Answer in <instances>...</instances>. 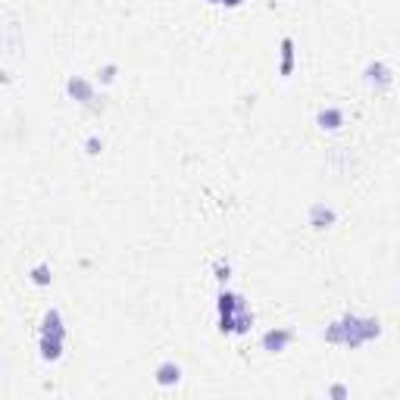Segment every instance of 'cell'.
<instances>
[{
	"mask_svg": "<svg viewBox=\"0 0 400 400\" xmlns=\"http://www.w3.org/2000/svg\"><path fill=\"white\" fill-rule=\"evenodd\" d=\"M116 78H119V66L116 63H106V66H100L97 69V85H103V88L106 85H113Z\"/></svg>",
	"mask_w": 400,
	"mask_h": 400,
	"instance_id": "14",
	"label": "cell"
},
{
	"mask_svg": "<svg viewBox=\"0 0 400 400\" xmlns=\"http://www.w3.org/2000/svg\"><path fill=\"white\" fill-rule=\"evenodd\" d=\"M38 338H63V341H66V322H63V313H59L57 306L44 313L41 329H38Z\"/></svg>",
	"mask_w": 400,
	"mask_h": 400,
	"instance_id": "7",
	"label": "cell"
},
{
	"mask_svg": "<svg viewBox=\"0 0 400 400\" xmlns=\"http://www.w3.org/2000/svg\"><path fill=\"white\" fill-rule=\"evenodd\" d=\"M329 397L344 400V397H350V388H348V385H331V388H329Z\"/></svg>",
	"mask_w": 400,
	"mask_h": 400,
	"instance_id": "17",
	"label": "cell"
},
{
	"mask_svg": "<svg viewBox=\"0 0 400 400\" xmlns=\"http://www.w3.org/2000/svg\"><path fill=\"white\" fill-rule=\"evenodd\" d=\"M363 82H366V88L376 91V94H388V91L394 88V69H391L385 59H372L363 69Z\"/></svg>",
	"mask_w": 400,
	"mask_h": 400,
	"instance_id": "4",
	"label": "cell"
},
{
	"mask_svg": "<svg viewBox=\"0 0 400 400\" xmlns=\"http://www.w3.org/2000/svg\"><path fill=\"white\" fill-rule=\"evenodd\" d=\"M397 297H400V285H397Z\"/></svg>",
	"mask_w": 400,
	"mask_h": 400,
	"instance_id": "19",
	"label": "cell"
},
{
	"mask_svg": "<svg viewBox=\"0 0 400 400\" xmlns=\"http://www.w3.org/2000/svg\"><path fill=\"white\" fill-rule=\"evenodd\" d=\"M325 344H338V348H363V344L369 341H378L382 338V322L372 316H357V313H344L341 319H335V322L329 325V329L322 331Z\"/></svg>",
	"mask_w": 400,
	"mask_h": 400,
	"instance_id": "1",
	"label": "cell"
},
{
	"mask_svg": "<svg viewBox=\"0 0 400 400\" xmlns=\"http://www.w3.org/2000/svg\"><path fill=\"white\" fill-rule=\"evenodd\" d=\"M278 76L291 78L294 76V38L285 35L282 44H278Z\"/></svg>",
	"mask_w": 400,
	"mask_h": 400,
	"instance_id": "9",
	"label": "cell"
},
{
	"mask_svg": "<svg viewBox=\"0 0 400 400\" xmlns=\"http://www.w3.org/2000/svg\"><path fill=\"white\" fill-rule=\"evenodd\" d=\"M344 119H348V116H344L341 106H322V110L316 113V125L322 131H338L344 125Z\"/></svg>",
	"mask_w": 400,
	"mask_h": 400,
	"instance_id": "10",
	"label": "cell"
},
{
	"mask_svg": "<svg viewBox=\"0 0 400 400\" xmlns=\"http://www.w3.org/2000/svg\"><path fill=\"white\" fill-rule=\"evenodd\" d=\"M306 225H310L313 231H329L338 225V210L331 203H322V200H316V203H310V210H306Z\"/></svg>",
	"mask_w": 400,
	"mask_h": 400,
	"instance_id": "5",
	"label": "cell"
},
{
	"mask_svg": "<svg viewBox=\"0 0 400 400\" xmlns=\"http://www.w3.org/2000/svg\"><path fill=\"white\" fill-rule=\"evenodd\" d=\"M253 322H257V316H253V310H250V306H244V310L235 316V335H250Z\"/></svg>",
	"mask_w": 400,
	"mask_h": 400,
	"instance_id": "13",
	"label": "cell"
},
{
	"mask_svg": "<svg viewBox=\"0 0 400 400\" xmlns=\"http://www.w3.org/2000/svg\"><path fill=\"white\" fill-rule=\"evenodd\" d=\"M248 306V300L235 291H219L216 297V316H219V335H235V316Z\"/></svg>",
	"mask_w": 400,
	"mask_h": 400,
	"instance_id": "3",
	"label": "cell"
},
{
	"mask_svg": "<svg viewBox=\"0 0 400 400\" xmlns=\"http://www.w3.org/2000/svg\"><path fill=\"white\" fill-rule=\"evenodd\" d=\"M100 150H103V141H100L97 135L85 138V153H88V157H100Z\"/></svg>",
	"mask_w": 400,
	"mask_h": 400,
	"instance_id": "16",
	"label": "cell"
},
{
	"mask_svg": "<svg viewBox=\"0 0 400 400\" xmlns=\"http://www.w3.org/2000/svg\"><path fill=\"white\" fill-rule=\"evenodd\" d=\"M66 94H69V100H76L78 106H85V110H91V113H103L106 110V103H103V97L97 94L94 82H88L85 76H69L66 78Z\"/></svg>",
	"mask_w": 400,
	"mask_h": 400,
	"instance_id": "2",
	"label": "cell"
},
{
	"mask_svg": "<svg viewBox=\"0 0 400 400\" xmlns=\"http://www.w3.org/2000/svg\"><path fill=\"white\" fill-rule=\"evenodd\" d=\"M213 278L225 288V282L231 278V263H229V259H216V263H213Z\"/></svg>",
	"mask_w": 400,
	"mask_h": 400,
	"instance_id": "15",
	"label": "cell"
},
{
	"mask_svg": "<svg viewBox=\"0 0 400 400\" xmlns=\"http://www.w3.org/2000/svg\"><path fill=\"white\" fill-rule=\"evenodd\" d=\"M291 341H294V329H269L263 338H259V344H263L266 353H282V350H288Z\"/></svg>",
	"mask_w": 400,
	"mask_h": 400,
	"instance_id": "6",
	"label": "cell"
},
{
	"mask_svg": "<svg viewBox=\"0 0 400 400\" xmlns=\"http://www.w3.org/2000/svg\"><path fill=\"white\" fill-rule=\"evenodd\" d=\"M206 3H216V6H225V3H229V0H206Z\"/></svg>",
	"mask_w": 400,
	"mask_h": 400,
	"instance_id": "18",
	"label": "cell"
},
{
	"mask_svg": "<svg viewBox=\"0 0 400 400\" xmlns=\"http://www.w3.org/2000/svg\"><path fill=\"white\" fill-rule=\"evenodd\" d=\"M153 378H157L159 388H176V385L182 382V366H178L176 359H163V363L157 366V372H153Z\"/></svg>",
	"mask_w": 400,
	"mask_h": 400,
	"instance_id": "8",
	"label": "cell"
},
{
	"mask_svg": "<svg viewBox=\"0 0 400 400\" xmlns=\"http://www.w3.org/2000/svg\"><path fill=\"white\" fill-rule=\"evenodd\" d=\"M38 350H41L44 363H59L63 350H66V341L63 338H38Z\"/></svg>",
	"mask_w": 400,
	"mask_h": 400,
	"instance_id": "11",
	"label": "cell"
},
{
	"mask_svg": "<svg viewBox=\"0 0 400 400\" xmlns=\"http://www.w3.org/2000/svg\"><path fill=\"white\" fill-rule=\"evenodd\" d=\"M29 282H31V285H38V288H48V285L53 282V269H50V263H38V266H31V269H29Z\"/></svg>",
	"mask_w": 400,
	"mask_h": 400,
	"instance_id": "12",
	"label": "cell"
}]
</instances>
